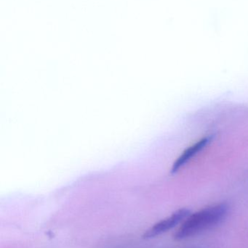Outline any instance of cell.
Listing matches in <instances>:
<instances>
[{"mask_svg":"<svg viewBox=\"0 0 248 248\" xmlns=\"http://www.w3.org/2000/svg\"><path fill=\"white\" fill-rule=\"evenodd\" d=\"M190 215L191 211L189 209L182 208V209L178 210L176 212L173 213L170 217L159 221L157 224L153 225L151 228L147 230L143 234L142 237L145 240H149V239L158 237V236L174 228L182 221H185Z\"/></svg>","mask_w":248,"mask_h":248,"instance_id":"7a4b0ae2","label":"cell"},{"mask_svg":"<svg viewBox=\"0 0 248 248\" xmlns=\"http://www.w3.org/2000/svg\"><path fill=\"white\" fill-rule=\"evenodd\" d=\"M212 140V136L203 137V138L192 144L184 150L180 156L176 159L171 169V173H176L185 166L188 162L190 161L199 152L202 151Z\"/></svg>","mask_w":248,"mask_h":248,"instance_id":"3957f363","label":"cell"},{"mask_svg":"<svg viewBox=\"0 0 248 248\" xmlns=\"http://www.w3.org/2000/svg\"><path fill=\"white\" fill-rule=\"evenodd\" d=\"M229 210V205L224 202L191 214L174 234L175 240H182L192 237L219 224L227 217Z\"/></svg>","mask_w":248,"mask_h":248,"instance_id":"6da1fadb","label":"cell"}]
</instances>
